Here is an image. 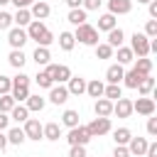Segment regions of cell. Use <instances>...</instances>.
<instances>
[{
	"mask_svg": "<svg viewBox=\"0 0 157 157\" xmlns=\"http://www.w3.org/2000/svg\"><path fill=\"white\" fill-rule=\"evenodd\" d=\"M130 10H132V0H108L110 15H128Z\"/></svg>",
	"mask_w": 157,
	"mask_h": 157,
	"instance_id": "obj_16",
	"label": "cell"
},
{
	"mask_svg": "<svg viewBox=\"0 0 157 157\" xmlns=\"http://www.w3.org/2000/svg\"><path fill=\"white\" fill-rule=\"evenodd\" d=\"M10 2H12V5L17 7V10H22V7H29V5L34 2V0H10Z\"/></svg>",
	"mask_w": 157,
	"mask_h": 157,
	"instance_id": "obj_49",
	"label": "cell"
},
{
	"mask_svg": "<svg viewBox=\"0 0 157 157\" xmlns=\"http://www.w3.org/2000/svg\"><path fill=\"white\" fill-rule=\"evenodd\" d=\"M147 7H150V17H152V20H157V0H150V2H147Z\"/></svg>",
	"mask_w": 157,
	"mask_h": 157,
	"instance_id": "obj_50",
	"label": "cell"
},
{
	"mask_svg": "<svg viewBox=\"0 0 157 157\" xmlns=\"http://www.w3.org/2000/svg\"><path fill=\"white\" fill-rule=\"evenodd\" d=\"M74 44H76L74 32H61V34H59V47H61L64 52H71V49H74Z\"/></svg>",
	"mask_w": 157,
	"mask_h": 157,
	"instance_id": "obj_35",
	"label": "cell"
},
{
	"mask_svg": "<svg viewBox=\"0 0 157 157\" xmlns=\"http://www.w3.org/2000/svg\"><path fill=\"white\" fill-rule=\"evenodd\" d=\"M34 81L39 83V88H52V86H54V81H52V76H49L47 71H37Z\"/></svg>",
	"mask_w": 157,
	"mask_h": 157,
	"instance_id": "obj_39",
	"label": "cell"
},
{
	"mask_svg": "<svg viewBox=\"0 0 157 157\" xmlns=\"http://www.w3.org/2000/svg\"><path fill=\"white\" fill-rule=\"evenodd\" d=\"M49 12H52V7H49V2H44V0H34L32 5H29V15H32V20H47L49 17Z\"/></svg>",
	"mask_w": 157,
	"mask_h": 157,
	"instance_id": "obj_11",
	"label": "cell"
},
{
	"mask_svg": "<svg viewBox=\"0 0 157 157\" xmlns=\"http://www.w3.org/2000/svg\"><path fill=\"white\" fill-rule=\"evenodd\" d=\"M5 147H7V135H5V132H0V152H2Z\"/></svg>",
	"mask_w": 157,
	"mask_h": 157,
	"instance_id": "obj_53",
	"label": "cell"
},
{
	"mask_svg": "<svg viewBox=\"0 0 157 157\" xmlns=\"http://www.w3.org/2000/svg\"><path fill=\"white\" fill-rule=\"evenodd\" d=\"M155 101L150 98V96H140L137 101H132V113H140V115H155Z\"/></svg>",
	"mask_w": 157,
	"mask_h": 157,
	"instance_id": "obj_9",
	"label": "cell"
},
{
	"mask_svg": "<svg viewBox=\"0 0 157 157\" xmlns=\"http://www.w3.org/2000/svg\"><path fill=\"white\" fill-rule=\"evenodd\" d=\"M7 2H10V0H0V5H7Z\"/></svg>",
	"mask_w": 157,
	"mask_h": 157,
	"instance_id": "obj_55",
	"label": "cell"
},
{
	"mask_svg": "<svg viewBox=\"0 0 157 157\" xmlns=\"http://www.w3.org/2000/svg\"><path fill=\"white\" fill-rule=\"evenodd\" d=\"M113 54H115V59H118V64H120V66L132 64V59H135V54L130 52V47H118V52H113Z\"/></svg>",
	"mask_w": 157,
	"mask_h": 157,
	"instance_id": "obj_26",
	"label": "cell"
},
{
	"mask_svg": "<svg viewBox=\"0 0 157 157\" xmlns=\"http://www.w3.org/2000/svg\"><path fill=\"white\" fill-rule=\"evenodd\" d=\"M86 130L91 132V137H101V135H108L113 128H110V118H93L88 125H86Z\"/></svg>",
	"mask_w": 157,
	"mask_h": 157,
	"instance_id": "obj_7",
	"label": "cell"
},
{
	"mask_svg": "<svg viewBox=\"0 0 157 157\" xmlns=\"http://www.w3.org/2000/svg\"><path fill=\"white\" fill-rule=\"evenodd\" d=\"M49 76H52V81L54 83H66L74 74H71V69L66 66V64H47V69H44Z\"/></svg>",
	"mask_w": 157,
	"mask_h": 157,
	"instance_id": "obj_5",
	"label": "cell"
},
{
	"mask_svg": "<svg viewBox=\"0 0 157 157\" xmlns=\"http://www.w3.org/2000/svg\"><path fill=\"white\" fill-rule=\"evenodd\" d=\"M152 91H155V78L152 76H142L140 83H137V93L140 96H150Z\"/></svg>",
	"mask_w": 157,
	"mask_h": 157,
	"instance_id": "obj_31",
	"label": "cell"
},
{
	"mask_svg": "<svg viewBox=\"0 0 157 157\" xmlns=\"http://www.w3.org/2000/svg\"><path fill=\"white\" fill-rule=\"evenodd\" d=\"M103 98H108V101H118V98H123V88H120V83H108L105 88H103Z\"/></svg>",
	"mask_w": 157,
	"mask_h": 157,
	"instance_id": "obj_28",
	"label": "cell"
},
{
	"mask_svg": "<svg viewBox=\"0 0 157 157\" xmlns=\"http://www.w3.org/2000/svg\"><path fill=\"white\" fill-rule=\"evenodd\" d=\"M42 137L44 140H59L61 137V125L59 123H47V125H42Z\"/></svg>",
	"mask_w": 157,
	"mask_h": 157,
	"instance_id": "obj_20",
	"label": "cell"
},
{
	"mask_svg": "<svg viewBox=\"0 0 157 157\" xmlns=\"http://www.w3.org/2000/svg\"><path fill=\"white\" fill-rule=\"evenodd\" d=\"M7 125H10V118H7V113H0V132H2V130H7Z\"/></svg>",
	"mask_w": 157,
	"mask_h": 157,
	"instance_id": "obj_51",
	"label": "cell"
},
{
	"mask_svg": "<svg viewBox=\"0 0 157 157\" xmlns=\"http://www.w3.org/2000/svg\"><path fill=\"white\" fill-rule=\"evenodd\" d=\"M69 157H86V147H81V145H71Z\"/></svg>",
	"mask_w": 157,
	"mask_h": 157,
	"instance_id": "obj_46",
	"label": "cell"
},
{
	"mask_svg": "<svg viewBox=\"0 0 157 157\" xmlns=\"http://www.w3.org/2000/svg\"><path fill=\"white\" fill-rule=\"evenodd\" d=\"M147 39H157V20H147L145 25V32H142Z\"/></svg>",
	"mask_w": 157,
	"mask_h": 157,
	"instance_id": "obj_41",
	"label": "cell"
},
{
	"mask_svg": "<svg viewBox=\"0 0 157 157\" xmlns=\"http://www.w3.org/2000/svg\"><path fill=\"white\" fill-rule=\"evenodd\" d=\"M25 32H27V39H34V42H37V47H49V44L54 42V34H52V32L47 29V25L39 22V20H32Z\"/></svg>",
	"mask_w": 157,
	"mask_h": 157,
	"instance_id": "obj_1",
	"label": "cell"
},
{
	"mask_svg": "<svg viewBox=\"0 0 157 157\" xmlns=\"http://www.w3.org/2000/svg\"><path fill=\"white\" fill-rule=\"evenodd\" d=\"M140 76H150V71H152V59H147V56H142V59H137L135 61V66H132Z\"/></svg>",
	"mask_w": 157,
	"mask_h": 157,
	"instance_id": "obj_33",
	"label": "cell"
},
{
	"mask_svg": "<svg viewBox=\"0 0 157 157\" xmlns=\"http://www.w3.org/2000/svg\"><path fill=\"white\" fill-rule=\"evenodd\" d=\"M74 39H76V42H81V44H86V47H96V44H98V29H96L93 25L83 22V25H78V27H76Z\"/></svg>",
	"mask_w": 157,
	"mask_h": 157,
	"instance_id": "obj_3",
	"label": "cell"
},
{
	"mask_svg": "<svg viewBox=\"0 0 157 157\" xmlns=\"http://www.w3.org/2000/svg\"><path fill=\"white\" fill-rule=\"evenodd\" d=\"M5 135H7V145H22V142L27 140V137H25V130H22V128H10V130H7Z\"/></svg>",
	"mask_w": 157,
	"mask_h": 157,
	"instance_id": "obj_30",
	"label": "cell"
},
{
	"mask_svg": "<svg viewBox=\"0 0 157 157\" xmlns=\"http://www.w3.org/2000/svg\"><path fill=\"white\" fill-rule=\"evenodd\" d=\"M113 157H130V152H128V147H125V145H115Z\"/></svg>",
	"mask_w": 157,
	"mask_h": 157,
	"instance_id": "obj_47",
	"label": "cell"
},
{
	"mask_svg": "<svg viewBox=\"0 0 157 157\" xmlns=\"http://www.w3.org/2000/svg\"><path fill=\"white\" fill-rule=\"evenodd\" d=\"M10 118H12V120H17V123H25V120L29 118V110H27L25 105H20V103H17V105L10 110Z\"/></svg>",
	"mask_w": 157,
	"mask_h": 157,
	"instance_id": "obj_38",
	"label": "cell"
},
{
	"mask_svg": "<svg viewBox=\"0 0 157 157\" xmlns=\"http://www.w3.org/2000/svg\"><path fill=\"white\" fill-rule=\"evenodd\" d=\"M7 42H10V47L12 49H22L29 39H27V32H25V27H10L7 29Z\"/></svg>",
	"mask_w": 157,
	"mask_h": 157,
	"instance_id": "obj_8",
	"label": "cell"
},
{
	"mask_svg": "<svg viewBox=\"0 0 157 157\" xmlns=\"http://www.w3.org/2000/svg\"><path fill=\"white\" fill-rule=\"evenodd\" d=\"M49 101H52L54 105H64V103L69 101V91H66V86H64V83L52 86V88H49Z\"/></svg>",
	"mask_w": 157,
	"mask_h": 157,
	"instance_id": "obj_12",
	"label": "cell"
},
{
	"mask_svg": "<svg viewBox=\"0 0 157 157\" xmlns=\"http://www.w3.org/2000/svg\"><path fill=\"white\" fill-rule=\"evenodd\" d=\"M103 88H105V83H103V81H98V78L86 81V93H88L91 98H103Z\"/></svg>",
	"mask_w": 157,
	"mask_h": 157,
	"instance_id": "obj_21",
	"label": "cell"
},
{
	"mask_svg": "<svg viewBox=\"0 0 157 157\" xmlns=\"http://www.w3.org/2000/svg\"><path fill=\"white\" fill-rule=\"evenodd\" d=\"M123 39H125V32H123L120 27H113V29L108 32V42H105V44H110L113 49H118V47H123Z\"/></svg>",
	"mask_w": 157,
	"mask_h": 157,
	"instance_id": "obj_23",
	"label": "cell"
},
{
	"mask_svg": "<svg viewBox=\"0 0 157 157\" xmlns=\"http://www.w3.org/2000/svg\"><path fill=\"white\" fill-rule=\"evenodd\" d=\"M74 27H78V25H83L86 22V10L83 7H76V10H69V17H66Z\"/></svg>",
	"mask_w": 157,
	"mask_h": 157,
	"instance_id": "obj_32",
	"label": "cell"
},
{
	"mask_svg": "<svg viewBox=\"0 0 157 157\" xmlns=\"http://www.w3.org/2000/svg\"><path fill=\"white\" fill-rule=\"evenodd\" d=\"M115 22H118V20H115V15H110V12H105V15H101V17H98V27H96V29H103V32H110L113 27H118Z\"/></svg>",
	"mask_w": 157,
	"mask_h": 157,
	"instance_id": "obj_25",
	"label": "cell"
},
{
	"mask_svg": "<svg viewBox=\"0 0 157 157\" xmlns=\"http://www.w3.org/2000/svg\"><path fill=\"white\" fill-rule=\"evenodd\" d=\"M10 27H12V15L0 10V29H10Z\"/></svg>",
	"mask_w": 157,
	"mask_h": 157,
	"instance_id": "obj_42",
	"label": "cell"
},
{
	"mask_svg": "<svg viewBox=\"0 0 157 157\" xmlns=\"http://www.w3.org/2000/svg\"><path fill=\"white\" fill-rule=\"evenodd\" d=\"M12 22H15L17 27H27V25L32 22V15H29V7H22V10H17V12L12 15Z\"/></svg>",
	"mask_w": 157,
	"mask_h": 157,
	"instance_id": "obj_24",
	"label": "cell"
},
{
	"mask_svg": "<svg viewBox=\"0 0 157 157\" xmlns=\"http://www.w3.org/2000/svg\"><path fill=\"white\" fill-rule=\"evenodd\" d=\"M147 135H152V137H157V118H147Z\"/></svg>",
	"mask_w": 157,
	"mask_h": 157,
	"instance_id": "obj_44",
	"label": "cell"
},
{
	"mask_svg": "<svg viewBox=\"0 0 157 157\" xmlns=\"http://www.w3.org/2000/svg\"><path fill=\"white\" fill-rule=\"evenodd\" d=\"M66 140H69V145H81V147H86V145L91 142V132L86 130V125H76V128L69 130Z\"/></svg>",
	"mask_w": 157,
	"mask_h": 157,
	"instance_id": "obj_6",
	"label": "cell"
},
{
	"mask_svg": "<svg viewBox=\"0 0 157 157\" xmlns=\"http://www.w3.org/2000/svg\"><path fill=\"white\" fill-rule=\"evenodd\" d=\"M32 59H34L37 66H47V64H52V54H49L47 47H37L34 54H32Z\"/></svg>",
	"mask_w": 157,
	"mask_h": 157,
	"instance_id": "obj_22",
	"label": "cell"
},
{
	"mask_svg": "<svg viewBox=\"0 0 157 157\" xmlns=\"http://www.w3.org/2000/svg\"><path fill=\"white\" fill-rule=\"evenodd\" d=\"M7 61H10V66L22 69V66H25V61H27V56H25V52H22V49H12V52L7 54Z\"/></svg>",
	"mask_w": 157,
	"mask_h": 157,
	"instance_id": "obj_27",
	"label": "cell"
},
{
	"mask_svg": "<svg viewBox=\"0 0 157 157\" xmlns=\"http://www.w3.org/2000/svg\"><path fill=\"white\" fill-rule=\"evenodd\" d=\"M125 147H128L130 157H132V155H135V157H142L145 150H147V140H145V137H130V142H128Z\"/></svg>",
	"mask_w": 157,
	"mask_h": 157,
	"instance_id": "obj_17",
	"label": "cell"
},
{
	"mask_svg": "<svg viewBox=\"0 0 157 157\" xmlns=\"http://www.w3.org/2000/svg\"><path fill=\"white\" fill-rule=\"evenodd\" d=\"M145 157H157V142H147V150H145Z\"/></svg>",
	"mask_w": 157,
	"mask_h": 157,
	"instance_id": "obj_48",
	"label": "cell"
},
{
	"mask_svg": "<svg viewBox=\"0 0 157 157\" xmlns=\"http://www.w3.org/2000/svg\"><path fill=\"white\" fill-rule=\"evenodd\" d=\"M66 91H69V96H81V93H86V78H83V76H71V78L66 81Z\"/></svg>",
	"mask_w": 157,
	"mask_h": 157,
	"instance_id": "obj_13",
	"label": "cell"
},
{
	"mask_svg": "<svg viewBox=\"0 0 157 157\" xmlns=\"http://www.w3.org/2000/svg\"><path fill=\"white\" fill-rule=\"evenodd\" d=\"M130 137H132L130 128H118V130H113V140H115V145H128Z\"/></svg>",
	"mask_w": 157,
	"mask_h": 157,
	"instance_id": "obj_34",
	"label": "cell"
},
{
	"mask_svg": "<svg viewBox=\"0 0 157 157\" xmlns=\"http://www.w3.org/2000/svg\"><path fill=\"white\" fill-rule=\"evenodd\" d=\"M66 5H69V10H76V7H81V0H66Z\"/></svg>",
	"mask_w": 157,
	"mask_h": 157,
	"instance_id": "obj_52",
	"label": "cell"
},
{
	"mask_svg": "<svg viewBox=\"0 0 157 157\" xmlns=\"http://www.w3.org/2000/svg\"><path fill=\"white\" fill-rule=\"evenodd\" d=\"M29 76L27 74H17L15 78H12V88H10V96L15 98V103H20V101H27V96H29Z\"/></svg>",
	"mask_w": 157,
	"mask_h": 157,
	"instance_id": "obj_2",
	"label": "cell"
},
{
	"mask_svg": "<svg viewBox=\"0 0 157 157\" xmlns=\"http://www.w3.org/2000/svg\"><path fill=\"white\" fill-rule=\"evenodd\" d=\"M22 130H25V137H27V140H37V142L42 140V123H39L37 118H27Z\"/></svg>",
	"mask_w": 157,
	"mask_h": 157,
	"instance_id": "obj_10",
	"label": "cell"
},
{
	"mask_svg": "<svg viewBox=\"0 0 157 157\" xmlns=\"http://www.w3.org/2000/svg\"><path fill=\"white\" fill-rule=\"evenodd\" d=\"M123 74H125V69H123L120 64H110V66L105 69V81H108V83H120V81H123Z\"/></svg>",
	"mask_w": 157,
	"mask_h": 157,
	"instance_id": "obj_19",
	"label": "cell"
},
{
	"mask_svg": "<svg viewBox=\"0 0 157 157\" xmlns=\"http://www.w3.org/2000/svg\"><path fill=\"white\" fill-rule=\"evenodd\" d=\"M137 2H140V5H147V2H150V0H137Z\"/></svg>",
	"mask_w": 157,
	"mask_h": 157,
	"instance_id": "obj_54",
	"label": "cell"
},
{
	"mask_svg": "<svg viewBox=\"0 0 157 157\" xmlns=\"http://www.w3.org/2000/svg\"><path fill=\"white\" fill-rule=\"evenodd\" d=\"M113 47L110 44H105V42H98L96 44V59H113Z\"/></svg>",
	"mask_w": 157,
	"mask_h": 157,
	"instance_id": "obj_36",
	"label": "cell"
},
{
	"mask_svg": "<svg viewBox=\"0 0 157 157\" xmlns=\"http://www.w3.org/2000/svg\"><path fill=\"white\" fill-rule=\"evenodd\" d=\"M140 78H142V76H140V74H137L135 69H130V71H125V74H123V83H125L128 88H137Z\"/></svg>",
	"mask_w": 157,
	"mask_h": 157,
	"instance_id": "obj_37",
	"label": "cell"
},
{
	"mask_svg": "<svg viewBox=\"0 0 157 157\" xmlns=\"http://www.w3.org/2000/svg\"><path fill=\"white\" fill-rule=\"evenodd\" d=\"M113 113H115L118 118H130V115H132V101H130V98H118V101L113 103Z\"/></svg>",
	"mask_w": 157,
	"mask_h": 157,
	"instance_id": "obj_15",
	"label": "cell"
},
{
	"mask_svg": "<svg viewBox=\"0 0 157 157\" xmlns=\"http://www.w3.org/2000/svg\"><path fill=\"white\" fill-rule=\"evenodd\" d=\"M10 88H12V78H10V76H2V74H0V96L10 93Z\"/></svg>",
	"mask_w": 157,
	"mask_h": 157,
	"instance_id": "obj_43",
	"label": "cell"
},
{
	"mask_svg": "<svg viewBox=\"0 0 157 157\" xmlns=\"http://www.w3.org/2000/svg\"><path fill=\"white\" fill-rule=\"evenodd\" d=\"M103 0H81V7L83 10H98Z\"/></svg>",
	"mask_w": 157,
	"mask_h": 157,
	"instance_id": "obj_45",
	"label": "cell"
},
{
	"mask_svg": "<svg viewBox=\"0 0 157 157\" xmlns=\"http://www.w3.org/2000/svg\"><path fill=\"white\" fill-rule=\"evenodd\" d=\"M93 113H96V118H110V115H113V101H108V98H96Z\"/></svg>",
	"mask_w": 157,
	"mask_h": 157,
	"instance_id": "obj_14",
	"label": "cell"
},
{
	"mask_svg": "<svg viewBox=\"0 0 157 157\" xmlns=\"http://www.w3.org/2000/svg\"><path fill=\"white\" fill-rule=\"evenodd\" d=\"M44 105H47V101H44L39 93H29L27 101H25V108H27L29 113H39V110H44Z\"/></svg>",
	"mask_w": 157,
	"mask_h": 157,
	"instance_id": "obj_18",
	"label": "cell"
},
{
	"mask_svg": "<svg viewBox=\"0 0 157 157\" xmlns=\"http://www.w3.org/2000/svg\"><path fill=\"white\" fill-rule=\"evenodd\" d=\"M130 52H132L137 59L147 56V54H150V39H147L142 32H135V34L130 37Z\"/></svg>",
	"mask_w": 157,
	"mask_h": 157,
	"instance_id": "obj_4",
	"label": "cell"
},
{
	"mask_svg": "<svg viewBox=\"0 0 157 157\" xmlns=\"http://www.w3.org/2000/svg\"><path fill=\"white\" fill-rule=\"evenodd\" d=\"M61 125H66L69 130L76 128V125H81V123H78V110H71V108L64 110V113H61Z\"/></svg>",
	"mask_w": 157,
	"mask_h": 157,
	"instance_id": "obj_29",
	"label": "cell"
},
{
	"mask_svg": "<svg viewBox=\"0 0 157 157\" xmlns=\"http://www.w3.org/2000/svg\"><path fill=\"white\" fill-rule=\"evenodd\" d=\"M15 105H17V103H15V98H12L10 93L0 96V113H10V110H12Z\"/></svg>",
	"mask_w": 157,
	"mask_h": 157,
	"instance_id": "obj_40",
	"label": "cell"
}]
</instances>
